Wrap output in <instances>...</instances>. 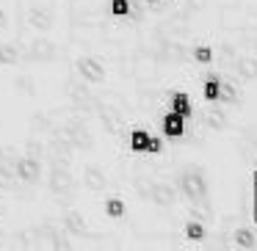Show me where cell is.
Returning a JSON list of instances; mask_svg holds the SVG:
<instances>
[{"label": "cell", "instance_id": "obj_2", "mask_svg": "<svg viewBox=\"0 0 257 251\" xmlns=\"http://www.w3.org/2000/svg\"><path fill=\"white\" fill-rule=\"evenodd\" d=\"M78 72L83 75V80H89V83H102V80H105V69H102V64L94 61V58H80Z\"/></svg>", "mask_w": 257, "mask_h": 251}, {"label": "cell", "instance_id": "obj_12", "mask_svg": "<svg viewBox=\"0 0 257 251\" xmlns=\"http://www.w3.org/2000/svg\"><path fill=\"white\" fill-rule=\"evenodd\" d=\"M86 185L94 188V190H100V188H105V177H102L97 168H89V171H86Z\"/></svg>", "mask_w": 257, "mask_h": 251}, {"label": "cell", "instance_id": "obj_15", "mask_svg": "<svg viewBox=\"0 0 257 251\" xmlns=\"http://www.w3.org/2000/svg\"><path fill=\"white\" fill-rule=\"evenodd\" d=\"M185 234H188L191 240H202V237H205V226L196 223V221H191L188 226H185Z\"/></svg>", "mask_w": 257, "mask_h": 251}, {"label": "cell", "instance_id": "obj_21", "mask_svg": "<svg viewBox=\"0 0 257 251\" xmlns=\"http://www.w3.org/2000/svg\"><path fill=\"white\" fill-rule=\"evenodd\" d=\"M207 124H213V127H221V124H224V116H221L218 111H213L210 116H207Z\"/></svg>", "mask_w": 257, "mask_h": 251}, {"label": "cell", "instance_id": "obj_7", "mask_svg": "<svg viewBox=\"0 0 257 251\" xmlns=\"http://www.w3.org/2000/svg\"><path fill=\"white\" fill-rule=\"evenodd\" d=\"M130 146H133V152H147L150 135H147L144 130H133V133H130Z\"/></svg>", "mask_w": 257, "mask_h": 251}, {"label": "cell", "instance_id": "obj_20", "mask_svg": "<svg viewBox=\"0 0 257 251\" xmlns=\"http://www.w3.org/2000/svg\"><path fill=\"white\" fill-rule=\"evenodd\" d=\"M218 100L232 102V100H235V89H232V86H227V83H224V86H221V94H218Z\"/></svg>", "mask_w": 257, "mask_h": 251}, {"label": "cell", "instance_id": "obj_17", "mask_svg": "<svg viewBox=\"0 0 257 251\" xmlns=\"http://www.w3.org/2000/svg\"><path fill=\"white\" fill-rule=\"evenodd\" d=\"M194 61H196V64H210V61H213L210 47H196V50H194Z\"/></svg>", "mask_w": 257, "mask_h": 251}, {"label": "cell", "instance_id": "obj_25", "mask_svg": "<svg viewBox=\"0 0 257 251\" xmlns=\"http://www.w3.org/2000/svg\"><path fill=\"white\" fill-rule=\"evenodd\" d=\"M0 25H3V12H0Z\"/></svg>", "mask_w": 257, "mask_h": 251}, {"label": "cell", "instance_id": "obj_5", "mask_svg": "<svg viewBox=\"0 0 257 251\" xmlns=\"http://www.w3.org/2000/svg\"><path fill=\"white\" fill-rule=\"evenodd\" d=\"M150 193H152V199H155L158 204H163V207L174 204V190L169 188V185H152Z\"/></svg>", "mask_w": 257, "mask_h": 251}, {"label": "cell", "instance_id": "obj_14", "mask_svg": "<svg viewBox=\"0 0 257 251\" xmlns=\"http://www.w3.org/2000/svg\"><path fill=\"white\" fill-rule=\"evenodd\" d=\"M105 212H108V218H122V215H124L122 199H108V201H105Z\"/></svg>", "mask_w": 257, "mask_h": 251}, {"label": "cell", "instance_id": "obj_11", "mask_svg": "<svg viewBox=\"0 0 257 251\" xmlns=\"http://www.w3.org/2000/svg\"><path fill=\"white\" fill-rule=\"evenodd\" d=\"M50 185H53V190H56V193H67L69 188H72V179L67 177V174H56V177L50 179Z\"/></svg>", "mask_w": 257, "mask_h": 251}, {"label": "cell", "instance_id": "obj_16", "mask_svg": "<svg viewBox=\"0 0 257 251\" xmlns=\"http://www.w3.org/2000/svg\"><path fill=\"white\" fill-rule=\"evenodd\" d=\"M111 12L116 14V17H127V14H130V3H127V0H111Z\"/></svg>", "mask_w": 257, "mask_h": 251}, {"label": "cell", "instance_id": "obj_18", "mask_svg": "<svg viewBox=\"0 0 257 251\" xmlns=\"http://www.w3.org/2000/svg\"><path fill=\"white\" fill-rule=\"evenodd\" d=\"M0 61H3V64H14V61H17V50L3 47V50H0Z\"/></svg>", "mask_w": 257, "mask_h": 251}, {"label": "cell", "instance_id": "obj_4", "mask_svg": "<svg viewBox=\"0 0 257 251\" xmlns=\"http://www.w3.org/2000/svg\"><path fill=\"white\" fill-rule=\"evenodd\" d=\"M163 133H166L169 138H180V135L185 133V119L174 111L166 113V116H163Z\"/></svg>", "mask_w": 257, "mask_h": 251}, {"label": "cell", "instance_id": "obj_6", "mask_svg": "<svg viewBox=\"0 0 257 251\" xmlns=\"http://www.w3.org/2000/svg\"><path fill=\"white\" fill-rule=\"evenodd\" d=\"M172 111H174V113H180L183 119H188L191 113H194V108H191L188 94H174V97H172Z\"/></svg>", "mask_w": 257, "mask_h": 251}, {"label": "cell", "instance_id": "obj_9", "mask_svg": "<svg viewBox=\"0 0 257 251\" xmlns=\"http://www.w3.org/2000/svg\"><path fill=\"white\" fill-rule=\"evenodd\" d=\"M232 240H235L238 248H254V234H251L249 229H238V232L232 234Z\"/></svg>", "mask_w": 257, "mask_h": 251}, {"label": "cell", "instance_id": "obj_23", "mask_svg": "<svg viewBox=\"0 0 257 251\" xmlns=\"http://www.w3.org/2000/svg\"><path fill=\"white\" fill-rule=\"evenodd\" d=\"M161 138H150V146H147V152H161Z\"/></svg>", "mask_w": 257, "mask_h": 251}, {"label": "cell", "instance_id": "obj_26", "mask_svg": "<svg viewBox=\"0 0 257 251\" xmlns=\"http://www.w3.org/2000/svg\"><path fill=\"white\" fill-rule=\"evenodd\" d=\"M152 3H155V0H152Z\"/></svg>", "mask_w": 257, "mask_h": 251}, {"label": "cell", "instance_id": "obj_19", "mask_svg": "<svg viewBox=\"0 0 257 251\" xmlns=\"http://www.w3.org/2000/svg\"><path fill=\"white\" fill-rule=\"evenodd\" d=\"M72 135H75V141H78L80 146H91V138H89V135H86L80 127H75V130H72Z\"/></svg>", "mask_w": 257, "mask_h": 251}, {"label": "cell", "instance_id": "obj_3", "mask_svg": "<svg viewBox=\"0 0 257 251\" xmlns=\"http://www.w3.org/2000/svg\"><path fill=\"white\" fill-rule=\"evenodd\" d=\"M42 174V166L39 160H34V157H23V160H17V177L25 179V182H36Z\"/></svg>", "mask_w": 257, "mask_h": 251}, {"label": "cell", "instance_id": "obj_24", "mask_svg": "<svg viewBox=\"0 0 257 251\" xmlns=\"http://www.w3.org/2000/svg\"><path fill=\"white\" fill-rule=\"evenodd\" d=\"M243 72H246V75H257V67H254V61H243Z\"/></svg>", "mask_w": 257, "mask_h": 251}, {"label": "cell", "instance_id": "obj_1", "mask_svg": "<svg viewBox=\"0 0 257 251\" xmlns=\"http://www.w3.org/2000/svg\"><path fill=\"white\" fill-rule=\"evenodd\" d=\"M180 188H183V193L188 196L191 201H205L207 196V185H205V177L196 171H188L180 177Z\"/></svg>", "mask_w": 257, "mask_h": 251}, {"label": "cell", "instance_id": "obj_8", "mask_svg": "<svg viewBox=\"0 0 257 251\" xmlns=\"http://www.w3.org/2000/svg\"><path fill=\"white\" fill-rule=\"evenodd\" d=\"M64 221H67V226L72 229V232L86 234V221H83V215H80V212H67V215H64Z\"/></svg>", "mask_w": 257, "mask_h": 251}, {"label": "cell", "instance_id": "obj_10", "mask_svg": "<svg viewBox=\"0 0 257 251\" xmlns=\"http://www.w3.org/2000/svg\"><path fill=\"white\" fill-rule=\"evenodd\" d=\"M218 94H221V83H218L216 75H210V78L205 80V97L213 102V100H218Z\"/></svg>", "mask_w": 257, "mask_h": 251}, {"label": "cell", "instance_id": "obj_13", "mask_svg": "<svg viewBox=\"0 0 257 251\" xmlns=\"http://www.w3.org/2000/svg\"><path fill=\"white\" fill-rule=\"evenodd\" d=\"M31 23H34L36 28L47 31V28H50V14H45L42 9H34V12H31Z\"/></svg>", "mask_w": 257, "mask_h": 251}, {"label": "cell", "instance_id": "obj_22", "mask_svg": "<svg viewBox=\"0 0 257 251\" xmlns=\"http://www.w3.org/2000/svg\"><path fill=\"white\" fill-rule=\"evenodd\" d=\"M36 56L50 58V56H53V47H47V45H42V42H39V45H36Z\"/></svg>", "mask_w": 257, "mask_h": 251}]
</instances>
